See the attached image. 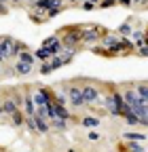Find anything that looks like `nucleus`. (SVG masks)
Here are the masks:
<instances>
[{
	"mask_svg": "<svg viewBox=\"0 0 148 152\" xmlns=\"http://www.w3.org/2000/svg\"><path fill=\"white\" fill-rule=\"evenodd\" d=\"M38 72L45 76V74H51V72H53V68H51V64H49V61H42V66H40V70H38Z\"/></svg>",
	"mask_w": 148,
	"mask_h": 152,
	"instance_id": "obj_23",
	"label": "nucleus"
},
{
	"mask_svg": "<svg viewBox=\"0 0 148 152\" xmlns=\"http://www.w3.org/2000/svg\"><path fill=\"white\" fill-rule=\"evenodd\" d=\"M81 91H83L85 104H97V102H100V91H97L93 85H85V87H81Z\"/></svg>",
	"mask_w": 148,
	"mask_h": 152,
	"instance_id": "obj_1",
	"label": "nucleus"
},
{
	"mask_svg": "<svg viewBox=\"0 0 148 152\" xmlns=\"http://www.w3.org/2000/svg\"><path fill=\"white\" fill-rule=\"evenodd\" d=\"M34 125H36V131H38V133H49L51 131L49 123L45 118H40V116H34Z\"/></svg>",
	"mask_w": 148,
	"mask_h": 152,
	"instance_id": "obj_10",
	"label": "nucleus"
},
{
	"mask_svg": "<svg viewBox=\"0 0 148 152\" xmlns=\"http://www.w3.org/2000/svg\"><path fill=\"white\" fill-rule=\"evenodd\" d=\"M66 2H70V4H78V2H83V0H66Z\"/></svg>",
	"mask_w": 148,
	"mask_h": 152,
	"instance_id": "obj_33",
	"label": "nucleus"
},
{
	"mask_svg": "<svg viewBox=\"0 0 148 152\" xmlns=\"http://www.w3.org/2000/svg\"><path fill=\"white\" fill-rule=\"evenodd\" d=\"M121 95H123V102L127 104V108H129V110H131L133 106H138V104H140V99H138V95H136V91H133V89H127V91H125V93H121Z\"/></svg>",
	"mask_w": 148,
	"mask_h": 152,
	"instance_id": "obj_4",
	"label": "nucleus"
},
{
	"mask_svg": "<svg viewBox=\"0 0 148 152\" xmlns=\"http://www.w3.org/2000/svg\"><path fill=\"white\" fill-rule=\"evenodd\" d=\"M66 123H68V121H62V118H53L49 127H53L55 131H64V129H66Z\"/></svg>",
	"mask_w": 148,
	"mask_h": 152,
	"instance_id": "obj_19",
	"label": "nucleus"
},
{
	"mask_svg": "<svg viewBox=\"0 0 148 152\" xmlns=\"http://www.w3.org/2000/svg\"><path fill=\"white\" fill-rule=\"evenodd\" d=\"M68 97H70V104H72V106H76V108H83V106H85L81 87H70V89H68Z\"/></svg>",
	"mask_w": 148,
	"mask_h": 152,
	"instance_id": "obj_2",
	"label": "nucleus"
},
{
	"mask_svg": "<svg viewBox=\"0 0 148 152\" xmlns=\"http://www.w3.org/2000/svg\"><path fill=\"white\" fill-rule=\"evenodd\" d=\"M114 4H116L114 0H102V2H97L100 9H110V7H114Z\"/></svg>",
	"mask_w": 148,
	"mask_h": 152,
	"instance_id": "obj_25",
	"label": "nucleus"
},
{
	"mask_svg": "<svg viewBox=\"0 0 148 152\" xmlns=\"http://www.w3.org/2000/svg\"><path fill=\"white\" fill-rule=\"evenodd\" d=\"M123 137H125L127 142H144V140H146V135H142V133H136V131H127V133H123Z\"/></svg>",
	"mask_w": 148,
	"mask_h": 152,
	"instance_id": "obj_12",
	"label": "nucleus"
},
{
	"mask_svg": "<svg viewBox=\"0 0 148 152\" xmlns=\"http://www.w3.org/2000/svg\"><path fill=\"white\" fill-rule=\"evenodd\" d=\"M85 2H91V4H97L100 0H85Z\"/></svg>",
	"mask_w": 148,
	"mask_h": 152,
	"instance_id": "obj_35",
	"label": "nucleus"
},
{
	"mask_svg": "<svg viewBox=\"0 0 148 152\" xmlns=\"http://www.w3.org/2000/svg\"><path fill=\"white\" fill-rule=\"evenodd\" d=\"M133 91H136L138 99H140L142 104H148V85H146V83H142V85H136V87H133Z\"/></svg>",
	"mask_w": 148,
	"mask_h": 152,
	"instance_id": "obj_5",
	"label": "nucleus"
},
{
	"mask_svg": "<svg viewBox=\"0 0 148 152\" xmlns=\"http://www.w3.org/2000/svg\"><path fill=\"white\" fill-rule=\"evenodd\" d=\"M131 34H133V40H136V47H142V45H144V40H146V36H144V32L136 30V32H131Z\"/></svg>",
	"mask_w": 148,
	"mask_h": 152,
	"instance_id": "obj_20",
	"label": "nucleus"
},
{
	"mask_svg": "<svg viewBox=\"0 0 148 152\" xmlns=\"http://www.w3.org/2000/svg\"><path fill=\"white\" fill-rule=\"evenodd\" d=\"M11 123H13V127H23V125H26V116L17 110V112L11 114Z\"/></svg>",
	"mask_w": 148,
	"mask_h": 152,
	"instance_id": "obj_11",
	"label": "nucleus"
},
{
	"mask_svg": "<svg viewBox=\"0 0 148 152\" xmlns=\"http://www.w3.org/2000/svg\"><path fill=\"white\" fill-rule=\"evenodd\" d=\"M4 61V51H2V38H0V64Z\"/></svg>",
	"mask_w": 148,
	"mask_h": 152,
	"instance_id": "obj_31",
	"label": "nucleus"
},
{
	"mask_svg": "<svg viewBox=\"0 0 148 152\" xmlns=\"http://www.w3.org/2000/svg\"><path fill=\"white\" fill-rule=\"evenodd\" d=\"M53 108H55V118H62V121H68V118H70V112H68L66 106L53 102Z\"/></svg>",
	"mask_w": 148,
	"mask_h": 152,
	"instance_id": "obj_7",
	"label": "nucleus"
},
{
	"mask_svg": "<svg viewBox=\"0 0 148 152\" xmlns=\"http://www.w3.org/2000/svg\"><path fill=\"white\" fill-rule=\"evenodd\" d=\"M49 53H51V57H55V55H59L62 51H64V45H62V40H55L53 45H49V47H45Z\"/></svg>",
	"mask_w": 148,
	"mask_h": 152,
	"instance_id": "obj_13",
	"label": "nucleus"
},
{
	"mask_svg": "<svg viewBox=\"0 0 148 152\" xmlns=\"http://www.w3.org/2000/svg\"><path fill=\"white\" fill-rule=\"evenodd\" d=\"M146 106H148V104H146Z\"/></svg>",
	"mask_w": 148,
	"mask_h": 152,
	"instance_id": "obj_38",
	"label": "nucleus"
},
{
	"mask_svg": "<svg viewBox=\"0 0 148 152\" xmlns=\"http://www.w3.org/2000/svg\"><path fill=\"white\" fill-rule=\"evenodd\" d=\"M32 7L38 11H51L53 7H62V0H34Z\"/></svg>",
	"mask_w": 148,
	"mask_h": 152,
	"instance_id": "obj_3",
	"label": "nucleus"
},
{
	"mask_svg": "<svg viewBox=\"0 0 148 152\" xmlns=\"http://www.w3.org/2000/svg\"><path fill=\"white\" fill-rule=\"evenodd\" d=\"M138 53H140L142 57H148V45H142V47H138Z\"/></svg>",
	"mask_w": 148,
	"mask_h": 152,
	"instance_id": "obj_27",
	"label": "nucleus"
},
{
	"mask_svg": "<svg viewBox=\"0 0 148 152\" xmlns=\"http://www.w3.org/2000/svg\"><path fill=\"white\" fill-rule=\"evenodd\" d=\"M87 137H89V142H100V140H102V135H100L95 129H93V131H89V133H87Z\"/></svg>",
	"mask_w": 148,
	"mask_h": 152,
	"instance_id": "obj_24",
	"label": "nucleus"
},
{
	"mask_svg": "<svg viewBox=\"0 0 148 152\" xmlns=\"http://www.w3.org/2000/svg\"><path fill=\"white\" fill-rule=\"evenodd\" d=\"M144 0H131V7H142Z\"/></svg>",
	"mask_w": 148,
	"mask_h": 152,
	"instance_id": "obj_32",
	"label": "nucleus"
},
{
	"mask_svg": "<svg viewBox=\"0 0 148 152\" xmlns=\"http://www.w3.org/2000/svg\"><path fill=\"white\" fill-rule=\"evenodd\" d=\"M9 2H15V4H21V0H9Z\"/></svg>",
	"mask_w": 148,
	"mask_h": 152,
	"instance_id": "obj_36",
	"label": "nucleus"
},
{
	"mask_svg": "<svg viewBox=\"0 0 148 152\" xmlns=\"http://www.w3.org/2000/svg\"><path fill=\"white\" fill-rule=\"evenodd\" d=\"M7 13H9V7L0 2V15H7Z\"/></svg>",
	"mask_w": 148,
	"mask_h": 152,
	"instance_id": "obj_29",
	"label": "nucleus"
},
{
	"mask_svg": "<svg viewBox=\"0 0 148 152\" xmlns=\"http://www.w3.org/2000/svg\"><path fill=\"white\" fill-rule=\"evenodd\" d=\"M95 7H97V4H91V2H83V4H81V9H83V11H93Z\"/></svg>",
	"mask_w": 148,
	"mask_h": 152,
	"instance_id": "obj_28",
	"label": "nucleus"
},
{
	"mask_svg": "<svg viewBox=\"0 0 148 152\" xmlns=\"http://www.w3.org/2000/svg\"><path fill=\"white\" fill-rule=\"evenodd\" d=\"M34 57H38V59H42V61H49V59H51V53H49L45 47H40L38 51L34 53Z\"/></svg>",
	"mask_w": 148,
	"mask_h": 152,
	"instance_id": "obj_17",
	"label": "nucleus"
},
{
	"mask_svg": "<svg viewBox=\"0 0 148 152\" xmlns=\"http://www.w3.org/2000/svg\"><path fill=\"white\" fill-rule=\"evenodd\" d=\"M23 108H26V116H34L36 114V106H34V99H32L30 93L23 97Z\"/></svg>",
	"mask_w": 148,
	"mask_h": 152,
	"instance_id": "obj_8",
	"label": "nucleus"
},
{
	"mask_svg": "<svg viewBox=\"0 0 148 152\" xmlns=\"http://www.w3.org/2000/svg\"><path fill=\"white\" fill-rule=\"evenodd\" d=\"M131 32H133V30H131V23H129V21H125V23H123V26H119V30H116V34H121L123 38H125V36H129Z\"/></svg>",
	"mask_w": 148,
	"mask_h": 152,
	"instance_id": "obj_16",
	"label": "nucleus"
},
{
	"mask_svg": "<svg viewBox=\"0 0 148 152\" xmlns=\"http://www.w3.org/2000/svg\"><path fill=\"white\" fill-rule=\"evenodd\" d=\"M62 11H64V7H53L51 11H47V21H49V19H53L55 15H59Z\"/></svg>",
	"mask_w": 148,
	"mask_h": 152,
	"instance_id": "obj_21",
	"label": "nucleus"
},
{
	"mask_svg": "<svg viewBox=\"0 0 148 152\" xmlns=\"http://www.w3.org/2000/svg\"><path fill=\"white\" fill-rule=\"evenodd\" d=\"M127 150H129V152H144V148H142L138 142H129V144H127Z\"/></svg>",
	"mask_w": 148,
	"mask_h": 152,
	"instance_id": "obj_22",
	"label": "nucleus"
},
{
	"mask_svg": "<svg viewBox=\"0 0 148 152\" xmlns=\"http://www.w3.org/2000/svg\"><path fill=\"white\" fill-rule=\"evenodd\" d=\"M55 40H59V38H57V36H49V38H45V40H42V47H49V45H53Z\"/></svg>",
	"mask_w": 148,
	"mask_h": 152,
	"instance_id": "obj_26",
	"label": "nucleus"
},
{
	"mask_svg": "<svg viewBox=\"0 0 148 152\" xmlns=\"http://www.w3.org/2000/svg\"><path fill=\"white\" fill-rule=\"evenodd\" d=\"M4 114V110H2V99H0V116Z\"/></svg>",
	"mask_w": 148,
	"mask_h": 152,
	"instance_id": "obj_34",
	"label": "nucleus"
},
{
	"mask_svg": "<svg viewBox=\"0 0 148 152\" xmlns=\"http://www.w3.org/2000/svg\"><path fill=\"white\" fill-rule=\"evenodd\" d=\"M81 125H83V127H89V129H95V127L100 125V118H97V116H85V118L81 121Z\"/></svg>",
	"mask_w": 148,
	"mask_h": 152,
	"instance_id": "obj_15",
	"label": "nucleus"
},
{
	"mask_svg": "<svg viewBox=\"0 0 148 152\" xmlns=\"http://www.w3.org/2000/svg\"><path fill=\"white\" fill-rule=\"evenodd\" d=\"M123 118H125V123H127L129 127H133V125H140V118L136 116V114H133L131 110H127V112L123 114Z\"/></svg>",
	"mask_w": 148,
	"mask_h": 152,
	"instance_id": "obj_14",
	"label": "nucleus"
},
{
	"mask_svg": "<svg viewBox=\"0 0 148 152\" xmlns=\"http://www.w3.org/2000/svg\"><path fill=\"white\" fill-rule=\"evenodd\" d=\"M2 110H4V114H9V116H11V114L17 112L19 108H17V104H15L13 97H4V99H2Z\"/></svg>",
	"mask_w": 148,
	"mask_h": 152,
	"instance_id": "obj_6",
	"label": "nucleus"
},
{
	"mask_svg": "<svg viewBox=\"0 0 148 152\" xmlns=\"http://www.w3.org/2000/svg\"><path fill=\"white\" fill-rule=\"evenodd\" d=\"M4 74V70H2V64H0V76H2Z\"/></svg>",
	"mask_w": 148,
	"mask_h": 152,
	"instance_id": "obj_37",
	"label": "nucleus"
},
{
	"mask_svg": "<svg viewBox=\"0 0 148 152\" xmlns=\"http://www.w3.org/2000/svg\"><path fill=\"white\" fill-rule=\"evenodd\" d=\"M19 61H23V64H32V61H34V55H32L28 49H23V51L19 53Z\"/></svg>",
	"mask_w": 148,
	"mask_h": 152,
	"instance_id": "obj_18",
	"label": "nucleus"
},
{
	"mask_svg": "<svg viewBox=\"0 0 148 152\" xmlns=\"http://www.w3.org/2000/svg\"><path fill=\"white\" fill-rule=\"evenodd\" d=\"M116 4H123V7H131V0H116Z\"/></svg>",
	"mask_w": 148,
	"mask_h": 152,
	"instance_id": "obj_30",
	"label": "nucleus"
},
{
	"mask_svg": "<svg viewBox=\"0 0 148 152\" xmlns=\"http://www.w3.org/2000/svg\"><path fill=\"white\" fill-rule=\"evenodd\" d=\"M17 76H26V74H30L32 72V64H23V61H17L15 64V70H13Z\"/></svg>",
	"mask_w": 148,
	"mask_h": 152,
	"instance_id": "obj_9",
	"label": "nucleus"
}]
</instances>
